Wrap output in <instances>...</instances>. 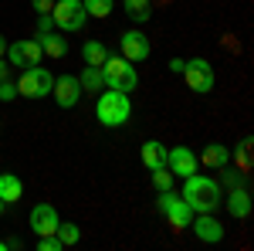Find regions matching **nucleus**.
Wrapping results in <instances>:
<instances>
[{"label":"nucleus","instance_id":"1","mask_svg":"<svg viewBox=\"0 0 254 251\" xmlns=\"http://www.w3.org/2000/svg\"><path fill=\"white\" fill-rule=\"evenodd\" d=\"M180 197L187 200V207L193 214H214L220 207V200H224V187L207 173H190V176H183Z\"/></svg>","mask_w":254,"mask_h":251},{"label":"nucleus","instance_id":"2","mask_svg":"<svg viewBox=\"0 0 254 251\" xmlns=\"http://www.w3.org/2000/svg\"><path fill=\"white\" fill-rule=\"evenodd\" d=\"M95 119L105 129H119L132 119V102L129 92H116V88H102V95L95 102Z\"/></svg>","mask_w":254,"mask_h":251},{"label":"nucleus","instance_id":"3","mask_svg":"<svg viewBox=\"0 0 254 251\" xmlns=\"http://www.w3.org/2000/svg\"><path fill=\"white\" fill-rule=\"evenodd\" d=\"M102 78H105V88H116V92H136V85H139L136 65L126 61L122 55H109V58H105Z\"/></svg>","mask_w":254,"mask_h":251},{"label":"nucleus","instance_id":"4","mask_svg":"<svg viewBox=\"0 0 254 251\" xmlns=\"http://www.w3.org/2000/svg\"><path fill=\"white\" fill-rule=\"evenodd\" d=\"M156 211L166 217V224L173 228V231H183V228H190V221H193V211L187 207V200L180 197L176 190H159L156 197Z\"/></svg>","mask_w":254,"mask_h":251},{"label":"nucleus","instance_id":"5","mask_svg":"<svg viewBox=\"0 0 254 251\" xmlns=\"http://www.w3.org/2000/svg\"><path fill=\"white\" fill-rule=\"evenodd\" d=\"M51 88H55V75H51L48 68H41V65L20 68L17 95H24V98H44V95H51Z\"/></svg>","mask_w":254,"mask_h":251},{"label":"nucleus","instance_id":"6","mask_svg":"<svg viewBox=\"0 0 254 251\" xmlns=\"http://www.w3.org/2000/svg\"><path fill=\"white\" fill-rule=\"evenodd\" d=\"M51 17H55V27H58L61 34H78L81 27L88 24V14H85L81 0H55Z\"/></svg>","mask_w":254,"mask_h":251},{"label":"nucleus","instance_id":"7","mask_svg":"<svg viewBox=\"0 0 254 251\" xmlns=\"http://www.w3.org/2000/svg\"><path fill=\"white\" fill-rule=\"evenodd\" d=\"M183 82H187V88L190 92H196V95H210L214 92V85H217V78H214V68H210V61L207 58H190V61H183Z\"/></svg>","mask_w":254,"mask_h":251},{"label":"nucleus","instance_id":"8","mask_svg":"<svg viewBox=\"0 0 254 251\" xmlns=\"http://www.w3.org/2000/svg\"><path fill=\"white\" fill-rule=\"evenodd\" d=\"M41 58H44V51H41L38 38L14 41V44H7V55H3L10 68H31V65H41Z\"/></svg>","mask_w":254,"mask_h":251},{"label":"nucleus","instance_id":"9","mask_svg":"<svg viewBox=\"0 0 254 251\" xmlns=\"http://www.w3.org/2000/svg\"><path fill=\"white\" fill-rule=\"evenodd\" d=\"M119 48H122V58L132 61V65L153 58V44H149V38H146L139 27H132V31H122V38H119Z\"/></svg>","mask_w":254,"mask_h":251},{"label":"nucleus","instance_id":"10","mask_svg":"<svg viewBox=\"0 0 254 251\" xmlns=\"http://www.w3.org/2000/svg\"><path fill=\"white\" fill-rule=\"evenodd\" d=\"M166 170L176 176V180H183V176H190L200 170V160L190 146H173V150H166Z\"/></svg>","mask_w":254,"mask_h":251},{"label":"nucleus","instance_id":"11","mask_svg":"<svg viewBox=\"0 0 254 251\" xmlns=\"http://www.w3.org/2000/svg\"><path fill=\"white\" fill-rule=\"evenodd\" d=\"M51 95H55V102H58L61 109H75L81 102V82L78 75H55V88H51Z\"/></svg>","mask_w":254,"mask_h":251},{"label":"nucleus","instance_id":"12","mask_svg":"<svg viewBox=\"0 0 254 251\" xmlns=\"http://www.w3.org/2000/svg\"><path fill=\"white\" fill-rule=\"evenodd\" d=\"M58 211H55V204H34L31 214H27V224H31V231L44 238V234H55L58 231Z\"/></svg>","mask_w":254,"mask_h":251},{"label":"nucleus","instance_id":"13","mask_svg":"<svg viewBox=\"0 0 254 251\" xmlns=\"http://www.w3.org/2000/svg\"><path fill=\"white\" fill-rule=\"evenodd\" d=\"M190 228H193V234L203 245H220V241H224V224L217 221L214 214H193Z\"/></svg>","mask_w":254,"mask_h":251},{"label":"nucleus","instance_id":"14","mask_svg":"<svg viewBox=\"0 0 254 251\" xmlns=\"http://www.w3.org/2000/svg\"><path fill=\"white\" fill-rule=\"evenodd\" d=\"M220 204L227 207V214H231L234 221H248V217H251V193H248V187H244V183L231 187V190H227V197H224Z\"/></svg>","mask_w":254,"mask_h":251},{"label":"nucleus","instance_id":"15","mask_svg":"<svg viewBox=\"0 0 254 251\" xmlns=\"http://www.w3.org/2000/svg\"><path fill=\"white\" fill-rule=\"evenodd\" d=\"M203 167H210V170H220V167H227L231 163V146H224V143H207L203 146V153L196 156Z\"/></svg>","mask_w":254,"mask_h":251},{"label":"nucleus","instance_id":"16","mask_svg":"<svg viewBox=\"0 0 254 251\" xmlns=\"http://www.w3.org/2000/svg\"><path fill=\"white\" fill-rule=\"evenodd\" d=\"M139 156H142V167H146V170L166 167V146H163L159 139H146L142 150H139Z\"/></svg>","mask_w":254,"mask_h":251},{"label":"nucleus","instance_id":"17","mask_svg":"<svg viewBox=\"0 0 254 251\" xmlns=\"http://www.w3.org/2000/svg\"><path fill=\"white\" fill-rule=\"evenodd\" d=\"M24 197V183L17 173H0V200L3 204H17Z\"/></svg>","mask_w":254,"mask_h":251},{"label":"nucleus","instance_id":"18","mask_svg":"<svg viewBox=\"0 0 254 251\" xmlns=\"http://www.w3.org/2000/svg\"><path fill=\"white\" fill-rule=\"evenodd\" d=\"M38 41H41V51H44L48 58H64V55H68V38H61L55 31L38 34Z\"/></svg>","mask_w":254,"mask_h":251},{"label":"nucleus","instance_id":"19","mask_svg":"<svg viewBox=\"0 0 254 251\" xmlns=\"http://www.w3.org/2000/svg\"><path fill=\"white\" fill-rule=\"evenodd\" d=\"M122 7H126V17L136 24H146L153 17V0H122Z\"/></svg>","mask_w":254,"mask_h":251},{"label":"nucleus","instance_id":"20","mask_svg":"<svg viewBox=\"0 0 254 251\" xmlns=\"http://www.w3.org/2000/svg\"><path fill=\"white\" fill-rule=\"evenodd\" d=\"M78 82H81V92H102L105 88V78H102V68H95V65H85L81 68V75H78Z\"/></svg>","mask_w":254,"mask_h":251},{"label":"nucleus","instance_id":"21","mask_svg":"<svg viewBox=\"0 0 254 251\" xmlns=\"http://www.w3.org/2000/svg\"><path fill=\"white\" fill-rule=\"evenodd\" d=\"M81 58H85V65L102 68V65H105V58H109V48H105L102 41H85V44H81Z\"/></svg>","mask_w":254,"mask_h":251},{"label":"nucleus","instance_id":"22","mask_svg":"<svg viewBox=\"0 0 254 251\" xmlns=\"http://www.w3.org/2000/svg\"><path fill=\"white\" fill-rule=\"evenodd\" d=\"M58 241L64 245V248H71V245H78V238H81V228L75 224V221H58Z\"/></svg>","mask_w":254,"mask_h":251},{"label":"nucleus","instance_id":"23","mask_svg":"<svg viewBox=\"0 0 254 251\" xmlns=\"http://www.w3.org/2000/svg\"><path fill=\"white\" fill-rule=\"evenodd\" d=\"M81 3H85V14L88 17H109L112 7H116V0H81Z\"/></svg>","mask_w":254,"mask_h":251},{"label":"nucleus","instance_id":"24","mask_svg":"<svg viewBox=\"0 0 254 251\" xmlns=\"http://www.w3.org/2000/svg\"><path fill=\"white\" fill-rule=\"evenodd\" d=\"M153 173V187H156V193L159 190H173V183H176V176L166 170V167H156V170H149Z\"/></svg>","mask_w":254,"mask_h":251},{"label":"nucleus","instance_id":"25","mask_svg":"<svg viewBox=\"0 0 254 251\" xmlns=\"http://www.w3.org/2000/svg\"><path fill=\"white\" fill-rule=\"evenodd\" d=\"M217 183L231 190V187H237V183H244V173H241V170H234V167L227 163V167H220V180H217Z\"/></svg>","mask_w":254,"mask_h":251},{"label":"nucleus","instance_id":"26","mask_svg":"<svg viewBox=\"0 0 254 251\" xmlns=\"http://www.w3.org/2000/svg\"><path fill=\"white\" fill-rule=\"evenodd\" d=\"M237 170H241L244 176H248V170H251V136L237 146Z\"/></svg>","mask_w":254,"mask_h":251},{"label":"nucleus","instance_id":"27","mask_svg":"<svg viewBox=\"0 0 254 251\" xmlns=\"http://www.w3.org/2000/svg\"><path fill=\"white\" fill-rule=\"evenodd\" d=\"M38 251H64V245L58 241V234H44L38 238Z\"/></svg>","mask_w":254,"mask_h":251},{"label":"nucleus","instance_id":"28","mask_svg":"<svg viewBox=\"0 0 254 251\" xmlns=\"http://www.w3.org/2000/svg\"><path fill=\"white\" fill-rule=\"evenodd\" d=\"M14 98H17V82L3 78L0 82V102H14Z\"/></svg>","mask_w":254,"mask_h":251},{"label":"nucleus","instance_id":"29","mask_svg":"<svg viewBox=\"0 0 254 251\" xmlns=\"http://www.w3.org/2000/svg\"><path fill=\"white\" fill-rule=\"evenodd\" d=\"M48 31H55V17L51 14H38V34H48Z\"/></svg>","mask_w":254,"mask_h":251},{"label":"nucleus","instance_id":"30","mask_svg":"<svg viewBox=\"0 0 254 251\" xmlns=\"http://www.w3.org/2000/svg\"><path fill=\"white\" fill-rule=\"evenodd\" d=\"M31 7H34L38 14H51V7H55V0H31Z\"/></svg>","mask_w":254,"mask_h":251},{"label":"nucleus","instance_id":"31","mask_svg":"<svg viewBox=\"0 0 254 251\" xmlns=\"http://www.w3.org/2000/svg\"><path fill=\"white\" fill-rule=\"evenodd\" d=\"M166 68H170L173 75H180V72H183V58H173V61H170V65H166Z\"/></svg>","mask_w":254,"mask_h":251},{"label":"nucleus","instance_id":"32","mask_svg":"<svg viewBox=\"0 0 254 251\" xmlns=\"http://www.w3.org/2000/svg\"><path fill=\"white\" fill-rule=\"evenodd\" d=\"M3 78H10V65L0 58V82H3Z\"/></svg>","mask_w":254,"mask_h":251},{"label":"nucleus","instance_id":"33","mask_svg":"<svg viewBox=\"0 0 254 251\" xmlns=\"http://www.w3.org/2000/svg\"><path fill=\"white\" fill-rule=\"evenodd\" d=\"M7 44H10V41H7V38H3V34H0V58L7 55Z\"/></svg>","mask_w":254,"mask_h":251},{"label":"nucleus","instance_id":"34","mask_svg":"<svg viewBox=\"0 0 254 251\" xmlns=\"http://www.w3.org/2000/svg\"><path fill=\"white\" fill-rule=\"evenodd\" d=\"M0 251H10V245H7V241H0Z\"/></svg>","mask_w":254,"mask_h":251},{"label":"nucleus","instance_id":"35","mask_svg":"<svg viewBox=\"0 0 254 251\" xmlns=\"http://www.w3.org/2000/svg\"><path fill=\"white\" fill-rule=\"evenodd\" d=\"M3 207H7V204H3V200H0V214H3Z\"/></svg>","mask_w":254,"mask_h":251}]
</instances>
